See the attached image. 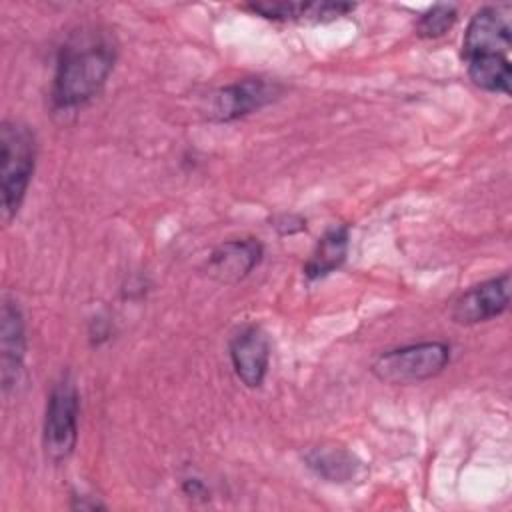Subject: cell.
I'll return each mask as SVG.
<instances>
[{
	"instance_id": "obj_1",
	"label": "cell",
	"mask_w": 512,
	"mask_h": 512,
	"mask_svg": "<svg viewBox=\"0 0 512 512\" xmlns=\"http://www.w3.org/2000/svg\"><path fill=\"white\" fill-rule=\"evenodd\" d=\"M118 56V44L106 26L84 24L62 42L50 88L52 108L76 110L96 98L108 82Z\"/></svg>"
},
{
	"instance_id": "obj_2",
	"label": "cell",
	"mask_w": 512,
	"mask_h": 512,
	"mask_svg": "<svg viewBox=\"0 0 512 512\" xmlns=\"http://www.w3.org/2000/svg\"><path fill=\"white\" fill-rule=\"evenodd\" d=\"M36 166V136L20 120L0 124L2 218L8 224L20 210Z\"/></svg>"
},
{
	"instance_id": "obj_3",
	"label": "cell",
	"mask_w": 512,
	"mask_h": 512,
	"mask_svg": "<svg viewBox=\"0 0 512 512\" xmlns=\"http://www.w3.org/2000/svg\"><path fill=\"white\" fill-rule=\"evenodd\" d=\"M450 364V346L438 340L406 344L382 352L370 372L384 384H418L438 376Z\"/></svg>"
},
{
	"instance_id": "obj_4",
	"label": "cell",
	"mask_w": 512,
	"mask_h": 512,
	"mask_svg": "<svg viewBox=\"0 0 512 512\" xmlns=\"http://www.w3.org/2000/svg\"><path fill=\"white\" fill-rule=\"evenodd\" d=\"M78 410V388L70 374H62L50 388L42 426V446L46 458L52 462H62L74 452L78 440Z\"/></svg>"
},
{
	"instance_id": "obj_5",
	"label": "cell",
	"mask_w": 512,
	"mask_h": 512,
	"mask_svg": "<svg viewBox=\"0 0 512 512\" xmlns=\"http://www.w3.org/2000/svg\"><path fill=\"white\" fill-rule=\"evenodd\" d=\"M510 6H482L470 18L462 38L464 62L508 58L512 46Z\"/></svg>"
},
{
	"instance_id": "obj_6",
	"label": "cell",
	"mask_w": 512,
	"mask_h": 512,
	"mask_svg": "<svg viewBox=\"0 0 512 512\" xmlns=\"http://www.w3.org/2000/svg\"><path fill=\"white\" fill-rule=\"evenodd\" d=\"M510 304V274L504 272L490 280H484L468 290H464L452 304V320L460 326H472L488 322Z\"/></svg>"
},
{
	"instance_id": "obj_7",
	"label": "cell",
	"mask_w": 512,
	"mask_h": 512,
	"mask_svg": "<svg viewBox=\"0 0 512 512\" xmlns=\"http://www.w3.org/2000/svg\"><path fill=\"white\" fill-rule=\"evenodd\" d=\"M228 354L234 374L244 386H262L270 364V340L258 324L242 326L230 338Z\"/></svg>"
},
{
	"instance_id": "obj_8",
	"label": "cell",
	"mask_w": 512,
	"mask_h": 512,
	"mask_svg": "<svg viewBox=\"0 0 512 512\" xmlns=\"http://www.w3.org/2000/svg\"><path fill=\"white\" fill-rule=\"evenodd\" d=\"M0 318V380L2 394L8 396L16 388L24 366L26 324L18 302L10 296L2 298Z\"/></svg>"
},
{
	"instance_id": "obj_9",
	"label": "cell",
	"mask_w": 512,
	"mask_h": 512,
	"mask_svg": "<svg viewBox=\"0 0 512 512\" xmlns=\"http://www.w3.org/2000/svg\"><path fill=\"white\" fill-rule=\"evenodd\" d=\"M280 86L266 78H244L234 84L220 88L214 94L212 118L218 122H232L262 106L270 104L278 94Z\"/></svg>"
},
{
	"instance_id": "obj_10",
	"label": "cell",
	"mask_w": 512,
	"mask_h": 512,
	"mask_svg": "<svg viewBox=\"0 0 512 512\" xmlns=\"http://www.w3.org/2000/svg\"><path fill=\"white\" fill-rule=\"evenodd\" d=\"M264 248L256 238H236L218 244L208 260L206 274L220 284H238L262 260Z\"/></svg>"
},
{
	"instance_id": "obj_11",
	"label": "cell",
	"mask_w": 512,
	"mask_h": 512,
	"mask_svg": "<svg viewBox=\"0 0 512 512\" xmlns=\"http://www.w3.org/2000/svg\"><path fill=\"white\" fill-rule=\"evenodd\" d=\"M250 12L268 20H296V22H326L346 16L354 10L348 2H252L246 4Z\"/></svg>"
},
{
	"instance_id": "obj_12",
	"label": "cell",
	"mask_w": 512,
	"mask_h": 512,
	"mask_svg": "<svg viewBox=\"0 0 512 512\" xmlns=\"http://www.w3.org/2000/svg\"><path fill=\"white\" fill-rule=\"evenodd\" d=\"M350 228L346 224L330 226L316 242L310 258L304 264V276L308 280H320L338 270L348 254Z\"/></svg>"
},
{
	"instance_id": "obj_13",
	"label": "cell",
	"mask_w": 512,
	"mask_h": 512,
	"mask_svg": "<svg viewBox=\"0 0 512 512\" xmlns=\"http://www.w3.org/2000/svg\"><path fill=\"white\" fill-rule=\"evenodd\" d=\"M306 466L328 482H352L364 476V464L344 448H312L304 456Z\"/></svg>"
},
{
	"instance_id": "obj_14",
	"label": "cell",
	"mask_w": 512,
	"mask_h": 512,
	"mask_svg": "<svg viewBox=\"0 0 512 512\" xmlns=\"http://www.w3.org/2000/svg\"><path fill=\"white\" fill-rule=\"evenodd\" d=\"M458 20V10L454 4H434L416 22V34L424 40H434L444 36Z\"/></svg>"
},
{
	"instance_id": "obj_15",
	"label": "cell",
	"mask_w": 512,
	"mask_h": 512,
	"mask_svg": "<svg viewBox=\"0 0 512 512\" xmlns=\"http://www.w3.org/2000/svg\"><path fill=\"white\" fill-rule=\"evenodd\" d=\"M272 226L280 232V234H294V232H300L306 228L304 220L296 214H280L272 220Z\"/></svg>"
},
{
	"instance_id": "obj_16",
	"label": "cell",
	"mask_w": 512,
	"mask_h": 512,
	"mask_svg": "<svg viewBox=\"0 0 512 512\" xmlns=\"http://www.w3.org/2000/svg\"><path fill=\"white\" fill-rule=\"evenodd\" d=\"M184 492L188 496H202V494H206V488H204V484L200 480L188 478V480H184Z\"/></svg>"
}]
</instances>
